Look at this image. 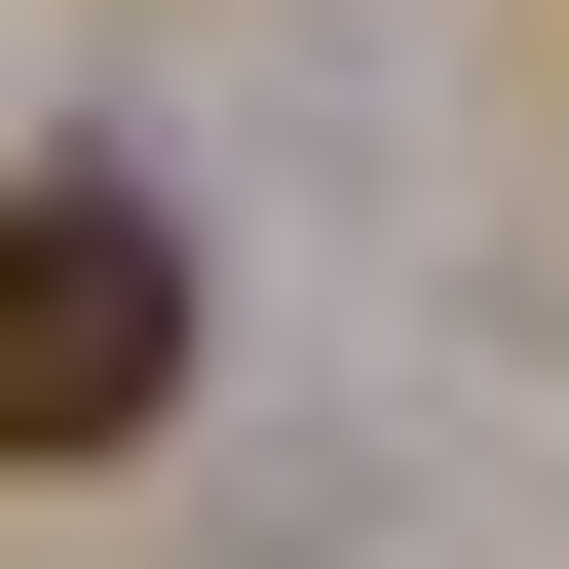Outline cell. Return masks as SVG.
I'll return each instance as SVG.
<instances>
[{
    "mask_svg": "<svg viewBox=\"0 0 569 569\" xmlns=\"http://www.w3.org/2000/svg\"><path fill=\"white\" fill-rule=\"evenodd\" d=\"M152 418H190V190L152 152H39L0 190V493H77Z\"/></svg>",
    "mask_w": 569,
    "mask_h": 569,
    "instance_id": "cell-1",
    "label": "cell"
}]
</instances>
